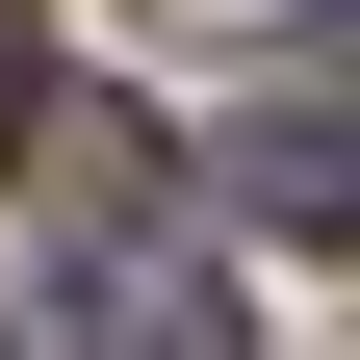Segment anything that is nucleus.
<instances>
[{
    "instance_id": "f257e3e1",
    "label": "nucleus",
    "mask_w": 360,
    "mask_h": 360,
    "mask_svg": "<svg viewBox=\"0 0 360 360\" xmlns=\"http://www.w3.org/2000/svg\"><path fill=\"white\" fill-rule=\"evenodd\" d=\"M232 206L257 232H360V77H283V103L232 129Z\"/></svg>"
},
{
    "instance_id": "7ed1b4c3",
    "label": "nucleus",
    "mask_w": 360,
    "mask_h": 360,
    "mask_svg": "<svg viewBox=\"0 0 360 360\" xmlns=\"http://www.w3.org/2000/svg\"><path fill=\"white\" fill-rule=\"evenodd\" d=\"M26 129H52V26L0 0V155H26Z\"/></svg>"
},
{
    "instance_id": "f03ea898",
    "label": "nucleus",
    "mask_w": 360,
    "mask_h": 360,
    "mask_svg": "<svg viewBox=\"0 0 360 360\" xmlns=\"http://www.w3.org/2000/svg\"><path fill=\"white\" fill-rule=\"evenodd\" d=\"M77 335H129V360H206V257L103 206V232H77Z\"/></svg>"
}]
</instances>
